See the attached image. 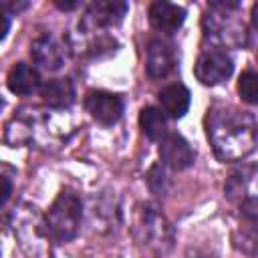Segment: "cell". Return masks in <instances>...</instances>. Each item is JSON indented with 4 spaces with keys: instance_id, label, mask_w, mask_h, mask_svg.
Segmentation results:
<instances>
[{
    "instance_id": "1",
    "label": "cell",
    "mask_w": 258,
    "mask_h": 258,
    "mask_svg": "<svg viewBox=\"0 0 258 258\" xmlns=\"http://www.w3.org/2000/svg\"><path fill=\"white\" fill-rule=\"evenodd\" d=\"M206 133L216 155L224 161H238L256 147L254 115L232 107H216L208 111Z\"/></svg>"
},
{
    "instance_id": "2",
    "label": "cell",
    "mask_w": 258,
    "mask_h": 258,
    "mask_svg": "<svg viewBox=\"0 0 258 258\" xmlns=\"http://www.w3.org/2000/svg\"><path fill=\"white\" fill-rule=\"evenodd\" d=\"M81 218H83L81 198L71 189H62L44 214L46 236L56 244L71 242L79 232Z\"/></svg>"
},
{
    "instance_id": "3",
    "label": "cell",
    "mask_w": 258,
    "mask_h": 258,
    "mask_svg": "<svg viewBox=\"0 0 258 258\" xmlns=\"http://www.w3.org/2000/svg\"><path fill=\"white\" fill-rule=\"evenodd\" d=\"M238 8H240L238 2H212L208 14L204 16L206 36L224 46L244 44V40H246L244 24L238 22L236 16L232 14Z\"/></svg>"
},
{
    "instance_id": "4",
    "label": "cell",
    "mask_w": 258,
    "mask_h": 258,
    "mask_svg": "<svg viewBox=\"0 0 258 258\" xmlns=\"http://www.w3.org/2000/svg\"><path fill=\"white\" fill-rule=\"evenodd\" d=\"M135 232L141 244H147L153 250H165L171 244V230L169 224L165 222V218L157 212L155 206L145 204L139 214H137V222H135Z\"/></svg>"
},
{
    "instance_id": "5",
    "label": "cell",
    "mask_w": 258,
    "mask_h": 258,
    "mask_svg": "<svg viewBox=\"0 0 258 258\" xmlns=\"http://www.w3.org/2000/svg\"><path fill=\"white\" fill-rule=\"evenodd\" d=\"M232 71H234V60L222 46L206 48L198 56L196 67H194L196 79L206 87L220 85L222 81H226L232 75Z\"/></svg>"
},
{
    "instance_id": "6",
    "label": "cell",
    "mask_w": 258,
    "mask_h": 258,
    "mask_svg": "<svg viewBox=\"0 0 258 258\" xmlns=\"http://www.w3.org/2000/svg\"><path fill=\"white\" fill-rule=\"evenodd\" d=\"M85 107L101 125H115L123 115V99L107 91H91L85 97Z\"/></svg>"
},
{
    "instance_id": "7",
    "label": "cell",
    "mask_w": 258,
    "mask_h": 258,
    "mask_svg": "<svg viewBox=\"0 0 258 258\" xmlns=\"http://www.w3.org/2000/svg\"><path fill=\"white\" fill-rule=\"evenodd\" d=\"M159 157L169 169L183 171L194 165L196 153L185 137H181L179 133H165V137L159 141Z\"/></svg>"
},
{
    "instance_id": "8",
    "label": "cell",
    "mask_w": 258,
    "mask_h": 258,
    "mask_svg": "<svg viewBox=\"0 0 258 258\" xmlns=\"http://www.w3.org/2000/svg\"><path fill=\"white\" fill-rule=\"evenodd\" d=\"M129 6L127 2L121 0H97L89 6L85 18H83V28L95 30V28H105V26H115L123 20L127 14Z\"/></svg>"
},
{
    "instance_id": "9",
    "label": "cell",
    "mask_w": 258,
    "mask_h": 258,
    "mask_svg": "<svg viewBox=\"0 0 258 258\" xmlns=\"http://www.w3.org/2000/svg\"><path fill=\"white\" fill-rule=\"evenodd\" d=\"M177 64V52L175 46L163 38H153L147 44V58L145 69L151 79H163L167 77Z\"/></svg>"
},
{
    "instance_id": "10",
    "label": "cell",
    "mask_w": 258,
    "mask_h": 258,
    "mask_svg": "<svg viewBox=\"0 0 258 258\" xmlns=\"http://www.w3.org/2000/svg\"><path fill=\"white\" fill-rule=\"evenodd\" d=\"M185 20V8L173 2L155 0L149 6V24L161 34H173Z\"/></svg>"
},
{
    "instance_id": "11",
    "label": "cell",
    "mask_w": 258,
    "mask_h": 258,
    "mask_svg": "<svg viewBox=\"0 0 258 258\" xmlns=\"http://www.w3.org/2000/svg\"><path fill=\"white\" fill-rule=\"evenodd\" d=\"M30 56L44 71H58L64 62V48L56 38L44 34L30 44Z\"/></svg>"
},
{
    "instance_id": "12",
    "label": "cell",
    "mask_w": 258,
    "mask_h": 258,
    "mask_svg": "<svg viewBox=\"0 0 258 258\" xmlns=\"http://www.w3.org/2000/svg\"><path fill=\"white\" fill-rule=\"evenodd\" d=\"M159 99V105H161V113L171 117V119H181L187 109H189V103H191V95H189V89L181 83H173V85H167L159 91L157 95Z\"/></svg>"
},
{
    "instance_id": "13",
    "label": "cell",
    "mask_w": 258,
    "mask_h": 258,
    "mask_svg": "<svg viewBox=\"0 0 258 258\" xmlns=\"http://www.w3.org/2000/svg\"><path fill=\"white\" fill-rule=\"evenodd\" d=\"M40 97L52 109H67L75 103V85L71 79H50L40 85Z\"/></svg>"
},
{
    "instance_id": "14",
    "label": "cell",
    "mask_w": 258,
    "mask_h": 258,
    "mask_svg": "<svg viewBox=\"0 0 258 258\" xmlns=\"http://www.w3.org/2000/svg\"><path fill=\"white\" fill-rule=\"evenodd\" d=\"M8 89L14 95H32L34 91L40 89V75L34 67L26 64V62H16L10 73H8Z\"/></svg>"
},
{
    "instance_id": "15",
    "label": "cell",
    "mask_w": 258,
    "mask_h": 258,
    "mask_svg": "<svg viewBox=\"0 0 258 258\" xmlns=\"http://www.w3.org/2000/svg\"><path fill=\"white\" fill-rule=\"evenodd\" d=\"M139 127L149 141H161L167 133V119L157 107H143L139 113Z\"/></svg>"
},
{
    "instance_id": "16",
    "label": "cell",
    "mask_w": 258,
    "mask_h": 258,
    "mask_svg": "<svg viewBox=\"0 0 258 258\" xmlns=\"http://www.w3.org/2000/svg\"><path fill=\"white\" fill-rule=\"evenodd\" d=\"M238 93H240V97H242L246 103H250V105H254V103L258 101V75H256L254 71H244V73L240 75Z\"/></svg>"
},
{
    "instance_id": "17",
    "label": "cell",
    "mask_w": 258,
    "mask_h": 258,
    "mask_svg": "<svg viewBox=\"0 0 258 258\" xmlns=\"http://www.w3.org/2000/svg\"><path fill=\"white\" fill-rule=\"evenodd\" d=\"M10 194H12V181L0 173V206H4L8 202Z\"/></svg>"
},
{
    "instance_id": "18",
    "label": "cell",
    "mask_w": 258,
    "mask_h": 258,
    "mask_svg": "<svg viewBox=\"0 0 258 258\" xmlns=\"http://www.w3.org/2000/svg\"><path fill=\"white\" fill-rule=\"evenodd\" d=\"M24 8H28V2H0V12H2V14H4V12L16 14V12L24 10Z\"/></svg>"
},
{
    "instance_id": "19",
    "label": "cell",
    "mask_w": 258,
    "mask_h": 258,
    "mask_svg": "<svg viewBox=\"0 0 258 258\" xmlns=\"http://www.w3.org/2000/svg\"><path fill=\"white\" fill-rule=\"evenodd\" d=\"M10 30V20H8V16L6 14H2L0 12V40L6 36V32Z\"/></svg>"
},
{
    "instance_id": "20",
    "label": "cell",
    "mask_w": 258,
    "mask_h": 258,
    "mask_svg": "<svg viewBox=\"0 0 258 258\" xmlns=\"http://www.w3.org/2000/svg\"><path fill=\"white\" fill-rule=\"evenodd\" d=\"M54 4H56V8H60V10H73V8H77V6H79V2H77V0H73V2L54 0Z\"/></svg>"
},
{
    "instance_id": "21",
    "label": "cell",
    "mask_w": 258,
    "mask_h": 258,
    "mask_svg": "<svg viewBox=\"0 0 258 258\" xmlns=\"http://www.w3.org/2000/svg\"><path fill=\"white\" fill-rule=\"evenodd\" d=\"M0 109H2V99H0Z\"/></svg>"
}]
</instances>
